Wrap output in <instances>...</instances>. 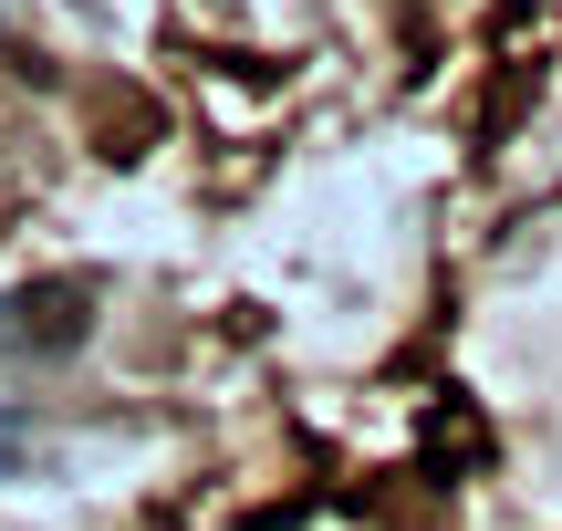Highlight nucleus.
Segmentation results:
<instances>
[{
    "instance_id": "f257e3e1",
    "label": "nucleus",
    "mask_w": 562,
    "mask_h": 531,
    "mask_svg": "<svg viewBox=\"0 0 562 531\" xmlns=\"http://www.w3.org/2000/svg\"><path fill=\"white\" fill-rule=\"evenodd\" d=\"M11 344L21 354H83V344H94V282H83V271L21 282L11 292Z\"/></svg>"
},
{
    "instance_id": "f03ea898",
    "label": "nucleus",
    "mask_w": 562,
    "mask_h": 531,
    "mask_svg": "<svg viewBox=\"0 0 562 531\" xmlns=\"http://www.w3.org/2000/svg\"><path fill=\"white\" fill-rule=\"evenodd\" d=\"M11 459H21V428H11V417H0V479H11Z\"/></svg>"
}]
</instances>
